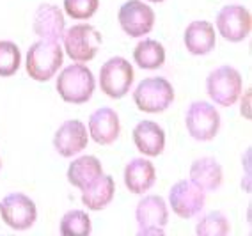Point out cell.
<instances>
[{"label": "cell", "mask_w": 252, "mask_h": 236, "mask_svg": "<svg viewBox=\"0 0 252 236\" xmlns=\"http://www.w3.org/2000/svg\"><path fill=\"white\" fill-rule=\"evenodd\" d=\"M55 89L66 103L84 105L94 94V75L84 62H73L71 66H66L59 73Z\"/></svg>", "instance_id": "cell-1"}, {"label": "cell", "mask_w": 252, "mask_h": 236, "mask_svg": "<svg viewBox=\"0 0 252 236\" xmlns=\"http://www.w3.org/2000/svg\"><path fill=\"white\" fill-rule=\"evenodd\" d=\"M64 60V50L55 39H39L27 50L25 69L36 82H48L57 75Z\"/></svg>", "instance_id": "cell-2"}, {"label": "cell", "mask_w": 252, "mask_h": 236, "mask_svg": "<svg viewBox=\"0 0 252 236\" xmlns=\"http://www.w3.org/2000/svg\"><path fill=\"white\" fill-rule=\"evenodd\" d=\"M206 92L215 105L229 109L240 100V96L243 92L242 73L229 64L219 66L208 75Z\"/></svg>", "instance_id": "cell-3"}, {"label": "cell", "mask_w": 252, "mask_h": 236, "mask_svg": "<svg viewBox=\"0 0 252 236\" xmlns=\"http://www.w3.org/2000/svg\"><path fill=\"white\" fill-rule=\"evenodd\" d=\"M63 50L73 62H89L96 57L103 37L99 30L89 23H77L63 36Z\"/></svg>", "instance_id": "cell-4"}, {"label": "cell", "mask_w": 252, "mask_h": 236, "mask_svg": "<svg viewBox=\"0 0 252 236\" xmlns=\"http://www.w3.org/2000/svg\"><path fill=\"white\" fill-rule=\"evenodd\" d=\"M133 101L140 112L162 114L174 101V87L163 77L144 78L133 91Z\"/></svg>", "instance_id": "cell-5"}, {"label": "cell", "mask_w": 252, "mask_h": 236, "mask_svg": "<svg viewBox=\"0 0 252 236\" xmlns=\"http://www.w3.org/2000/svg\"><path fill=\"white\" fill-rule=\"evenodd\" d=\"M220 114L210 101H194L185 112L187 132L197 142L213 141L220 130Z\"/></svg>", "instance_id": "cell-6"}, {"label": "cell", "mask_w": 252, "mask_h": 236, "mask_svg": "<svg viewBox=\"0 0 252 236\" xmlns=\"http://www.w3.org/2000/svg\"><path fill=\"white\" fill-rule=\"evenodd\" d=\"M133 66L125 57H110L99 69V89L112 100H121L133 86Z\"/></svg>", "instance_id": "cell-7"}, {"label": "cell", "mask_w": 252, "mask_h": 236, "mask_svg": "<svg viewBox=\"0 0 252 236\" xmlns=\"http://www.w3.org/2000/svg\"><path fill=\"white\" fill-rule=\"evenodd\" d=\"M135 220L139 236H162L169 222V206L160 195H144L137 203Z\"/></svg>", "instance_id": "cell-8"}, {"label": "cell", "mask_w": 252, "mask_h": 236, "mask_svg": "<svg viewBox=\"0 0 252 236\" xmlns=\"http://www.w3.org/2000/svg\"><path fill=\"white\" fill-rule=\"evenodd\" d=\"M206 192L190 179H180L169 190V208L180 218H194L204 209Z\"/></svg>", "instance_id": "cell-9"}, {"label": "cell", "mask_w": 252, "mask_h": 236, "mask_svg": "<svg viewBox=\"0 0 252 236\" xmlns=\"http://www.w3.org/2000/svg\"><path fill=\"white\" fill-rule=\"evenodd\" d=\"M0 217L14 231H27L37 220L36 203L22 192L7 194L0 201Z\"/></svg>", "instance_id": "cell-10"}, {"label": "cell", "mask_w": 252, "mask_h": 236, "mask_svg": "<svg viewBox=\"0 0 252 236\" xmlns=\"http://www.w3.org/2000/svg\"><path fill=\"white\" fill-rule=\"evenodd\" d=\"M215 27L225 41L242 43L251 36L252 16L245 5L229 4L224 5L215 18Z\"/></svg>", "instance_id": "cell-11"}, {"label": "cell", "mask_w": 252, "mask_h": 236, "mask_svg": "<svg viewBox=\"0 0 252 236\" xmlns=\"http://www.w3.org/2000/svg\"><path fill=\"white\" fill-rule=\"evenodd\" d=\"M155 11L144 0H126L119 7L117 22L130 37H144L155 27Z\"/></svg>", "instance_id": "cell-12"}, {"label": "cell", "mask_w": 252, "mask_h": 236, "mask_svg": "<svg viewBox=\"0 0 252 236\" xmlns=\"http://www.w3.org/2000/svg\"><path fill=\"white\" fill-rule=\"evenodd\" d=\"M89 144L87 126L78 119H69L57 128L54 135V148L64 158H73L80 154Z\"/></svg>", "instance_id": "cell-13"}, {"label": "cell", "mask_w": 252, "mask_h": 236, "mask_svg": "<svg viewBox=\"0 0 252 236\" xmlns=\"http://www.w3.org/2000/svg\"><path fill=\"white\" fill-rule=\"evenodd\" d=\"M87 132L89 137L99 146H110L119 139L121 133V121L119 116L110 107L96 109L89 116L87 121Z\"/></svg>", "instance_id": "cell-14"}, {"label": "cell", "mask_w": 252, "mask_h": 236, "mask_svg": "<svg viewBox=\"0 0 252 236\" xmlns=\"http://www.w3.org/2000/svg\"><path fill=\"white\" fill-rule=\"evenodd\" d=\"M32 29L39 39H55L61 41L66 32V20L63 9L55 4H41L34 13Z\"/></svg>", "instance_id": "cell-15"}, {"label": "cell", "mask_w": 252, "mask_h": 236, "mask_svg": "<svg viewBox=\"0 0 252 236\" xmlns=\"http://www.w3.org/2000/svg\"><path fill=\"white\" fill-rule=\"evenodd\" d=\"M157 183V169L148 156L131 158L125 167V186L131 194H148Z\"/></svg>", "instance_id": "cell-16"}, {"label": "cell", "mask_w": 252, "mask_h": 236, "mask_svg": "<svg viewBox=\"0 0 252 236\" xmlns=\"http://www.w3.org/2000/svg\"><path fill=\"white\" fill-rule=\"evenodd\" d=\"M183 43L190 55L195 57L208 55L217 45V32L213 23L206 20H195L189 23L183 32Z\"/></svg>", "instance_id": "cell-17"}, {"label": "cell", "mask_w": 252, "mask_h": 236, "mask_svg": "<svg viewBox=\"0 0 252 236\" xmlns=\"http://www.w3.org/2000/svg\"><path fill=\"white\" fill-rule=\"evenodd\" d=\"M133 144L142 156H160L165 149V132L155 121H139L133 128Z\"/></svg>", "instance_id": "cell-18"}, {"label": "cell", "mask_w": 252, "mask_h": 236, "mask_svg": "<svg viewBox=\"0 0 252 236\" xmlns=\"http://www.w3.org/2000/svg\"><path fill=\"white\" fill-rule=\"evenodd\" d=\"M103 174V165H101L99 158H96L93 154H82L69 164L66 176H68L69 185H73L82 192L89 188L94 181H98Z\"/></svg>", "instance_id": "cell-19"}, {"label": "cell", "mask_w": 252, "mask_h": 236, "mask_svg": "<svg viewBox=\"0 0 252 236\" xmlns=\"http://www.w3.org/2000/svg\"><path fill=\"white\" fill-rule=\"evenodd\" d=\"M190 181L201 186L204 192L219 190L224 181V171L220 162L213 156L195 158L190 165Z\"/></svg>", "instance_id": "cell-20"}, {"label": "cell", "mask_w": 252, "mask_h": 236, "mask_svg": "<svg viewBox=\"0 0 252 236\" xmlns=\"http://www.w3.org/2000/svg\"><path fill=\"white\" fill-rule=\"evenodd\" d=\"M114 195H116V181L110 174H103L89 188L82 190V205L91 211H99L112 203Z\"/></svg>", "instance_id": "cell-21"}, {"label": "cell", "mask_w": 252, "mask_h": 236, "mask_svg": "<svg viewBox=\"0 0 252 236\" xmlns=\"http://www.w3.org/2000/svg\"><path fill=\"white\" fill-rule=\"evenodd\" d=\"M165 48L157 39H140L133 50V60L140 69H158L165 64Z\"/></svg>", "instance_id": "cell-22"}, {"label": "cell", "mask_w": 252, "mask_h": 236, "mask_svg": "<svg viewBox=\"0 0 252 236\" xmlns=\"http://www.w3.org/2000/svg\"><path fill=\"white\" fill-rule=\"evenodd\" d=\"M59 231L63 236H89L93 231L91 217L84 209H69L61 218Z\"/></svg>", "instance_id": "cell-23"}, {"label": "cell", "mask_w": 252, "mask_h": 236, "mask_svg": "<svg viewBox=\"0 0 252 236\" xmlns=\"http://www.w3.org/2000/svg\"><path fill=\"white\" fill-rule=\"evenodd\" d=\"M201 215V213H199ZM195 233L199 236H225L231 233V224L229 218L225 217V213L215 209V211H208V213L201 215L195 224Z\"/></svg>", "instance_id": "cell-24"}, {"label": "cell", "mask_w": 252, "mask_h": 236, "mask_svg": "<svg viewBox=\"0 0 252 236\" xmlns=\"http://www.w3.org/2000/svg\"><path fill=\"white\" fill-rule=\"evenodd\" d=\"M22 66V52L18 45L7 39L0 41V77H13Z\"/></svg>", "instance_id": "cell-25"}, {"label": "cell", "mask_w": 252, "mask_h": 236, "mask_svg": "<svg viewBox=\"0 0 252 236\" xmlns=\"http://www.w3.org/2000/svg\"><path fill=\"white\" fill-rule=\"evenodd\" d=\"M99 7V0H64V13L69 18L84 22L91 20Z\"/></svg>", "instance_id": "cell-26"}, {"label": "cell", "mask_w": 252, "mask_h": 236, "mask_svg": "<svg viewBox=\"0 0 252 236\" xmlns=\"http://www.w3.org/2000/svg\"><path fill=\"white\" fill-rule=\"evenodd\" d=\"M243 96L242 98V109H240V114H242L245 119H251L252 118V112H251V89H247L245 92H242Z\"/></svg>", "instance_id": "cell-27"}, {"label": "cell", "mask_w": 252, "mask_h": 236, "mask_svg": "<svg viewBox=\"0 0 252 236\" xmlns=\"http://www.w3.org/2000/svg\"><path fill=\"white\" fill-rule=\"evenodd\" d=\"M148 2H153V4H162V2H165V0H148Z\"/></svg>", "instance_id": "cell-28"}, {"label": "cell", "mask_w": 252, "mask_h": 236, "mask_svg": "<svg viewBox=\"0 0 252 236\" xmlns=\"http://www.w3.org/2000/svg\"><path fill=\"white\" fill-rule=\"evenodd\" d=\"M0 169H2V158H0Z\"/></svg>", "instance_id": "cell-29"}]
</instances>
